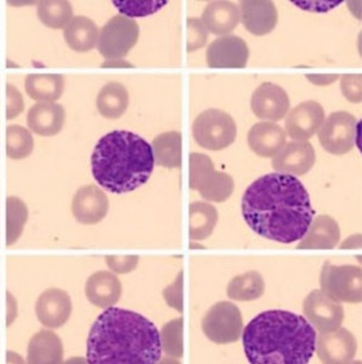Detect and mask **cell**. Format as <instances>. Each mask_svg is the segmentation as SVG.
<instances>
[{"label": "cell", "mask_w": 362, "mask_h": 364, "mask_svg": "<svg viewBox=\"0 0 362 364\" xmlns=\"http://www.w3.org/2000/svg\"><path fill=\"white\" fill-rule=\"evenodd\" d=\"M204 336L217 345H228L241 339L243 318L235 304L219 301L207 312L202 319Z\"/></svg>", "instance_id": "cell-9"}, {"label": "cell", "mask_w": 362, "mask_h": 364, "mask_svg": "<svg viewBox=\"0 0 362 364\" xmlns=\"http://www.w3.org/2000/svg\"><path fill=\"white\" fill-rule=\"evenodd\" d=\"M190 188L197 190L208 201L223 203L230 198L235 183L228 173L215 169L213 161L204 154L190 155Z\"/></svg>", "instance_id": "cell-5"}, {"label": "cell", "mask_w": 362, "mask_h": 364, "mask_svg": "<svg viewBox=\"0 0 362 364\" xmlns=\"http://www.w3.org/2000/svg\"><path fill=\"white\" fill-rule=\"evenodd\" d=\"M182 274L184 272H180L175 283L164 290V299H165L168 305L173 307L175 310L179 311L180 314H182V310H184V299H182V281H184V277H182Z\"/></svg>", "instance_id": "cell-39"}, {"label": "cell", "mask_w": 362, "mask_h": 364, "mask_svg": "<svg viewBox=\"0 0 362 364\" xmlns=\"http://www.w3.org/2000/svg\"><path fill=\"white\" fill-rule=\"evenodd\" d=\"M241 6V23L248 32L256 36L270 34L278 23V10L270 0H243Z\"/></svg>", "instance_id": "cell-19"}, {"label": "cell", "mask_w": 362, "mask_h": 364, "mask_svg": "<svg viewBox=\"0 0 362 364\" xmlns=\"http://www.w3.org/2000/svg\"><path fill=\"white\" fill-rule=\"evenodd\" d=\"M241 20L239 9L231 1H212L202 13L201 23L204 28L215 36H229Z\"/></svg>", "instance_id": "cell-22"}, {"label": "cell", "mask_w": 362, "mask_h": 364, "mask_svg": "<svg viewBox=\"0 0 362 364\" xmlns=\"http://www.w3.org/2000/svg\"><path fill=\"white\" fill-rule=\"evenodd\" d=\"M340 89L344 97L349 102H358L362 100V76L361 75H344L341 77Z\"/></svg>", "instance_id": "cell-38"}, {"label": "cell", "mask_w": 362, "mask_h": 364, "mask_svg": "<svg viewBox=\"0 0 362 364\" xmlns=\"http://www.w3.org/2000/svg\"><path fill=\"white\" fill-rule=\"evenodd\" d=\"M155 164L175 169L182 164V136L180 132H166L153 139L151 144Z\"/></svg>", "instance_id": "cell-27"}, {"label": "cell", "mask_w": 362, "mask_h": 364, "mask_svg": "<svg viewBox=\"0 0 362 364\" xmlns=\"http://www.w3.org/2000/svg\"><path fill=\"white\" fill-rule=\"evenodd\" d=\"M219 214L213 205L195 201L190 205V237L192 241H202L213 234Z\"/></svg>", "instance_id": "cell-30"}, {"label": "cell", "mask_w": 362, "mask_h": 364, "mask_svg": "<svg viewBox=\"0 0 362 364\" xmlns=\"http://www.w3.org/2000/svg\"><path fill=\"white\" fill-rule=\"evenodd\" d=\"M28 219V210L21 199L9 197L6 200V246H12L23 234Z\"/></svg>", "instance_id": "cell-33"}, {"label": "cell", "mask_w": 362, "mask_h": 364, "mask_svg": "<svg viewBox=\"0 0 362 364\" xmlns=\"http://www.w3.org/2000/svg\"><path fill=\"white\" fill-rule=\"evenodd\" d=\"M316 331L305 316L266 311L243 331V346L252 364H307L316 350Z\"/></svg>", "instance_id": "cell-3"}, {"label": "cell", "mask_w": 362, "mask_h": 364, "mask_svg": "<svg viewBox=\"0 0 362 364\" xmlns=\"http://www.w3.org/2000/svg\"><path fill=\"white\" fill-rule=\"evenodd\" d=\"M340 240L337 221L327 214L318 215L312 221L297 250H334Z\"/></svg>", "instance_id": "cell-23"}, {"label": "cell", "mask_w": 362, "mask_h": 364, "mask_svg": "<svg viewBox=\"0 0 362 364\" xmlns=\"http://www.w3.org/2000/svg\"><path fill=\"white\" fill-rule=\"evenodd\" d=\"M1 311H3V309H1V306H0V314H1Z\"/></svg>", "instance_id": "cell-42"}, {"label": "cell", "mask_w": 362, "mask_h": 364, "mask_svg": "<svg viewBox=\"0 0 362 364\" xmlns=\"http://www.w3.org/2000/svg\"><path fill=\"white\" fill-rule=\"evenodd\" d=\"M324 109L314 100L301 102L288 113L286 132L295 141H308L312 138L324 122Z\"/></svg>", "instance_id": "cell-16"}, {"label": "cell", "mask_w": 362, "mask_h": 364, "mask_svg": "<svg viewBox=\"0 0 362 364\" xmlns=\"http://www.w3.org/2000/svg\"><path fill=\"white\" fill-rule=\"evenodd\" d=\"M140 257L133 256H106V263L111 272L116 274H128L136 269Z\"/></svg>", "instance_id": "cell-40"}, {"label": "cell", "mask_w": 362, "mask_h": 364, "mask_svg": "<svg viewBox=\"0 0 362 364\" xmlns=\"http://www.w3.org/2000/svg\"><path fill=\"white\" fill-rule=\"evenodd\" d=\"M40 323L48 328H60L67 323L72 312L70 297L65 291L51 288L38 297L35 305Z\"/></svg>", "instance_id": "cell-18"}, {"label": "cell", "mask_w": 362, "mask_h": 364, "mask_svg": "<svg viewBox=\"0 0 362 364\" xmlns=\"http://www.w3.org/2000/svg\"><path fill=\"white\" fill-rule=\"evenodd\" d=\"M26 92L36 102H54L64 91V77L57 74L29 75L25 82Z\"/></svg>", "instance_id": "cell-29"}, {"label": "cell", "mask_w": 362, "mask_h": 364, "mask_svg": "<svg viewBox=\"0 0 362 364\" xmlns=\"http://www.w3.org/2000/svg\"><path fill=\"white\" fill-rule=\"evenodd\" d=\"M34 140L28 129L12 125L6 128V154L12 160H23L32 154Z\"/></svg>", "instance_id": "cell-34"}, {"label": "cell", "mask_w": 362, "mask_h": 364, "mask_svg": "<svg viewBox=\"0 0 362 364\" xmlns=\"http://www.w3.org/2000/svg\"><path fill=\"white\" fill-rule=\"evenodd\" d=\"M290 100L286 91L277 84H261L251 97V109L258 118L277 122L290 111Z\"/></svg>", "instance_id": "cell-15"}, {"label": "cell", "mask_w": 362, "mask_h": 364, "mask_svg": "<svg viewBox=\"0 0 362 364\" xmlns=\"http://www.w3.org/2000/svg\"><path fill=\"white\" fill-rule=\"evenodd\" d=\"M6 97V119L11 120V119H14L23 113V106L25 105H23L21 93L11 84H7Z\"/></svg>", "instance_id": "cell-41"}, {"label": "cell", "mask_w": 362, "mask_h": 364, "mask_svg": "<svg viewBox=\"0 0 362 364\" xmlns=\"http://www.w3.org/2000/svg\"><path fill=\"white\" fill-rule=\"evenodd\" d=\"M248 56L246 42L235 36L216 38L207 49V63L214 69H241L246 67Z\"/></svg>", "instance_id": "cell-13"}, {"label": "cell", "mask_w": 362, "mask_h": 364, "mask_svg": "<svg viewBox=\"0 0 362 364\" xmlns=\"http://www.w3.org/2000/svg\"><path fill=\"white\" fill-rule=\"evenodd\" d=\"M314 162L316 154L309 141H292L274 155L272 166L277 173L299 177L309 173Z\"/></svg>", "instance_id": "cell-14"}, {"label": "cell", "mask_w": 362, "mask_h": 364, "mask_svg": "<svg viewBox=\"0 0 362 364\" xmlns=\"http://www.w3.org/2000/svg\"><path fill=\"white\" fill-rule=\"evenodd\" d=\"M140 36V27L128 16H116L99 33L98 50L107 60H120L127 56Z\"/></svg>", "instance_id": "cell-8"}, {"label": "cell", "mask_w": 362, "mask_h": 364, "mask_svg": "<svg viewBox=\"0 0 362 364\" xmlns=\"http://www.w3.org/2000/svg\"><path fill=\"white\" fill-rule=\"evenodd\" d=\"M91 364H153L162 358L158 329L133 311L109 307L97 318L87 338Z\"/></svg>", "instance_id": "cell-2"}, {"label": "cell", "mask_w": 362, "mask_h": 364, "mask_svg": "<svg viewBox=\"0 0 362 364\" xmlns=\"http://www.w3.org/2000/svg\"><path fill=\"white\" fill-rule=\"evenodd\" d=\"M65 112L60 104L41 102L33 105L27 114L29 129L42 136H53L62 131Z\"/></svg>", "instance_id": "cell-20"}, {"label": "cell", "mask_w": 362, "mask_h": 364, "mask_svg": "<svg viewBox=\"0 0 362 364\" xmlns=\"http://www.w3.org/2000/svg\"><path fill=\"white\" fill-rule=\"evenodd\" d=\"M321 288L338 301L359 304L362 301V270L356 265H334L327 261L321 272Z\"/></svg>", "instance_id": "cell-7"}, {"label": "cell", "mask_w": 362, "mask_h": 364, "mask_svg": "<svg viewBox=\"0 0 362 364\" xmlns=\"http://www.w3.org/2000/svg\"><path fill=\"white\" fill-rule=\"evenodd\" d=\"M226 292L228 297L232 301H256L264 294V278L257 272H248L243 275L236 276L230 281Z\"/></svg>", "instance_id": "cell-31"}, {"label": "cell", "mask_w": 362, "mask_h": 364, "mask_svg": "<svg viewBox=\"0 0 362 364\" xmlns=\"http://www.w3.org/2000/svg\"><path fill=\"white\" fill-rule=\"evenodd\" d=\"M85 294L89 303L100 309H109L120 301L122 284L114 274L98 272L86 282Z\"/></svg>", "instance_id": "cell-21"}, {"label": "cell", "mask_w": 362, "mask_h": 364, "mask_svg": "<svg viewBox=\"0 0 362 364\" xmlns=\"http://www.w3.org/2000/svg\"><path fill=\"white\" fill-rule=\"evenodd\" d=\"M208 40V32L204 23L197 18H188L187 20V51L202 48Z\"/></svg>", "instance_id": "cell-37"}, {"label": "cell", "mask_w": 362, "mask_h": 364, "mask_svg": "<svg viewBox=\"0 0 362 364\" xmlns=\"http://www.w3.org/2000/svg\"><path fill=\"white\" fill-rule=\"evenodd\" d=\"M192 129L197 144L208 151L226 149L237 136L235 120L222 109H209L200 113Z\"/></svg>", "instance_id": "cell-6"}, {"label": "cell", "mask_w": 362, "mask_h": 364, "mask_svg": "<svg viewBox=\"0 0 362 364\" xmlns=\"http://www.w3.org/2000/svg\"><path fill=\"white\" fill-rule=\"evenodd\" d=\"M72 7L69 1L48 0L38 4V19L49 28H65L72 19Z\"/></svg>", "instance_id": "cell-32"}, {"label": "cell", "mask_w": 362, "mask_h": 364, "mask_svg": "<svg viewBox=\"0 0 362 364\" xmlns=\"http://www.w3.org/2000/svg\"><path fill=\"white\" fill-rule=\"evenodd\" d=\"M109 201L105 192L97 186L80 188L73 197V217L83 225H96L107 215Z\"/></svg>", "instance_id": "cell-17"}, {"label": "cell", "mask_w": 362, "mask_h": 364, "mask_svg": "<svg viewBox=\"0 0 362 364\" xmlns=\"http://www.w3.org/2000/svg\"><path fill=\"white\" fill-rule=\"evenodd\" d=\"M160 343L162 350L172 356V358H181L184 355V319L172 320L169 323L164 325L160 332Z\"/></svg>", "instance_id": "cell-35"}, {"label": "cell", "mask_w": 362, "mask_h": 364, "mask_svg": "<svg viewBox=\"0 0 362 364\" xmlns=\"http://www.w3.org/2000/svg\"><path fill=\"white\" fill-rule=\"evenodd\" d=\"M241 214L254 233L283 245L303 239L314 217L305 186L280 173H267L246 188Z\"/></svg>", "instance_id": "cell-1"}, {"label": "cell", "mask_w": 362, "mask_h": 364, "mask_svg": "<svg viewBox=\"0 0 362 364\" xmlns=\"http://www.w3.org/2000/svg\"><path fill=\"white\" fill-rule=\"evenodd\" d=\"M129 93L124 84L109 82L102 87L97 97V109L107 119H119L127 111Z\"/></svg>", "instance_id": "cell-28"}, {"label": "cell", "mask_w": 362, "mask_h": 364, "mask_svg": "<svg viewBox=\"0 0 362 364\" xmlns=\"http://www.w3.org/2000/svg\"><path fill=\"white\" fill-rule=\"evenodd\" d=\"M64 38L72 50L86 53L98 43L99 31L96 23L84 16H75L64 28Z\"/></svg>", "instance_id": "cell-26"}, {"label": "cell", "mask_w": 362, "mask_h": 364, "mask_svg": "<svg viewBox=\"0 0 362 364\" xmlns=\"http://www.w3.org/2000/svg\"><path fill=\"white\" fill-rule=\"evenodd\" d=\"M316 350L323 363L345 364L354 360L358 350L356 336L346 328L321 333L316 339Z\"/></svg>", "instance_id": "cell-12"}, {"label": "cell", "mask_w": 362, "mask_h": 364, "mask_svg": "<svg viewBox=\"0 0 362 364\" xmlns=\"http://www.w3.org/2000/svg\"><path fill=\"white\" fill-rule=\"evenodd\" d=\"M92 175L111 193L133 191L149 181L155 157L146 139L128 131H113L98 141L92 157Z\"/></svg>", "instance_id": "cell-4"}, {"label": "cell", "mask_w": 362, "mask_h": 364, "mask_svg": "<svg viewBox=\"0 0 362 364\" xmlns=\"http://www.w3.org/2000/svg\"><path fill=\"white\" fill-rule=\"evenodd\" d=\"M116 9L124 16H146L156 13L163 6H165L168 1H113Z\"/></svg>", "instance_id": "cell-36"}, {"label": "cell", "mask_w": 362, "mask_h": 364, "mask_svg": "<svg viewBox=\"0 0 362 364\" xmlns=\"http://www.w3.org/2000/svg\"><path fill=\"white\" fill-rule=\"evenodd\" d=\"M286 132L274 122H258L248 131V142L258 156L272 157L286 144Z\"/></svg>", "instance_id": "cell-24"}, {"label": "cell", "mask_w": 362, "mask_h": 364, "mask_svg": "<svg viewBox=\"0 0 362 364\" xmlns=\"http://www.w3.org/2000/svg\"><path fill=\"white\" fill-rule=\"evenodd\" d=\"M303 312L312 326L321 333L339 328L343 323L344 309L339 301L322 290H314L303 301Z\"/></svg>", "instance_id": "cell-11"}, {"label": "cell", "mask_w": 362, "mask_h": 364, "mask_svg": "<svg viewBox=\"0 0 362 364\" xmlns=\"http://www.w3.org/2000/svg\"><path fill=\"white\" fill-rule=\"evenodd\" d=\"M356 129L358 120L354 115L344 111L331 113L319 127L318 139L327 153L344 155L354 147Z\"/></svg>", "instance_id": "cell-10"}, {"label": "cell", "mask_w": 362, "mask_h": 364, "mask_svg": "<svg viewBox=\"0 0 362 364\" xmlns=\"http://www.w3.org/2000/svg\"><path fill=\"white\" fill-rule=\"evenodd\" d=\"M63 361V343L50 331H40L33 336L27 350V362L32 364H58Z\"/></svg>", "instance_id": "cell-25"}]
</instances>
